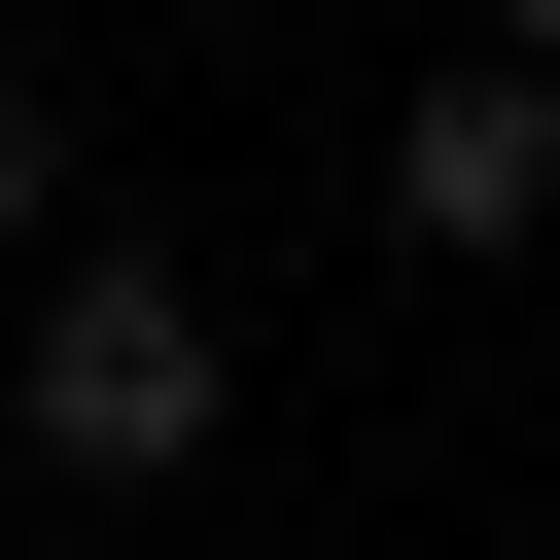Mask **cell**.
Instances as JSON below:
<instances>
[{
  "mask_svg": "<svg viewBox=\"0 0 560 560\" xmlns=\"http://www.w3.org/2000/svg\"><path fill=\"white\" fill-rule=\"evenodd\" d=\"M0 385H35V490H175L245 350H210V280H140V245H70V280L0 315Z\"/></svg>",
  "mask_w": 560,
  "mask_h": 560,
  "instance_id": "6da1fadb",
  "label": "cell"
},
{
  "mask_svg": "<svg viewBox=\"0 0 560 560\" xmlns=\"http://www.w3.org/2000/svg\"><path fill=\"white\" fill-rule=\"evenodd\" d=\"M385 210H420V245H560V70H420Z\"/></svg>",
  "mask_w": 560,
  "mask_h": 560,
  "instance_id": "7a4b0ae2",
  "label": "cell"
},
{
  "mask_svg": "<svg viewBox=\"0 0 560 560\" xmlns=\"http://www.w3.org/2000/svg\"><path fill=\"white\" fill-rule=\"evenodd\" d=\"M35 210H70V140H35V70H0V315H35Z\"/></svg>",
  "mask_w": 560,
  "mask_h": 560,
  "instance_id": "3957f363",
  "label": "cell"
},
{
  "mask_svg": "<svg viewBox=\"0 0 560 560\" xmlns=\"http://www.w3.org/2000/svg\"><path fill=\"white\" fill-rule=\"evenodd\" d=\"M490 70H560V0H490Z\"/></svg>",
  "mask_w": 560,
  "mask_h": 560,
  "instance_id": "277c9868",
  "label": "cell"
}]
</instances>
